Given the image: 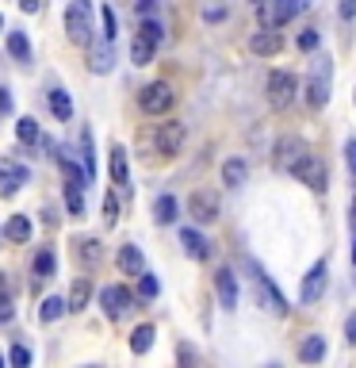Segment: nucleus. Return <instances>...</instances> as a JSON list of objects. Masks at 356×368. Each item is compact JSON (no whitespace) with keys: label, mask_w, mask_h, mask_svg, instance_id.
I'll return each instance as SVG.
<instances>
[{"label":"nucleus","mask_w":356,"mask_h":368,"mask_svg":"<svg viewBox=\"0 0 356 368\" xmlns=\"http://www.w3.org/2000/svg\"><path fill=\"white\" fill-rule=\"evenodd\" d=\"M245 269H249V280H253V288H257L261 307H265L268 315H276V319H288V299H283V292L265 277V269H261L257 261H245Z\"/></svg>","instance_id":"obj_1"},{"label":"nucleus","mask_w":356,"mask_h":368,"mask_svg":"<svg viewBox=\"0 0 356 368\" xmlns=\"http://www.w3.org/2000/svg\"><path fill=\"white\" fill-rule=\"evenodd\" d=\"M66 35L77 46L92 42V0H69L66 8Z\"/></svg>","instance_id":"obj_2"},{"label":"nucleus","mask_w":356,"mask_h":368,"mask_svg":"<svg viewBox=\"0 0 356 368\" xmlns=\"http://www.w3.org/2000/svg\"><path fill=\"white\" fill-rule=\"evenodd\" d=\"M58 169H62V180H66V207H69V215H84L81 189L88 184V173H84L77 161H69V157H62Z\"/></svg>","instance_id":"obj_3"},{"label":"nucleus","mask_w":356,"mask_h":368,"mask_svg":"<svg viewBox=\"0 0 356 368\" xmlns=\"http://www.w3.org/2000/svg\"><path fill=\"white\" fill-rule=\"evenodd\" d=\"M291 177L299 180V184H307L310 192H326V184H330V177H326V165L318 161L315 154H307V150H303V154L295 157V161H291Z\"/></svg>","instance_id":"obj_4"},{"label":"nucleus","mask_w":356,"mask_h":368,"mask_svg":"<svg viewBox=\"0 0 356 368\" xmlns=\"http://www.w3.org/2000/svg\"><path fill=\"white\" fill-rule=\"evenodd\" d=\"M173 104H176V92H173L169 81H153V85H146V89L138 92V107L146 115H165Z\"/></svg>","instance_id":"obj_5"},{"label":"nucleus","mask_w":356,"mask_h":368,"mask_svg":"<svg viewBox=\"0 0 356 368\" xmlns=\"http://www.w3.org/2000/svg\"><path fill=\"white\" fill-rule=\"evenodd\" d=\"M153 146H158L161 157H176L184 150V123L180 119H165L153 131Z\"/></svg>","instance_id":"obj_6"},{"label":"nucleus","mask_w":356,"mask_h":368,"mask_svg":"<svg viewBox=\"0 0 356 368\" xmlns=\"http://www.w3.org/2000/svg\"><path fill=\"white\" fill-rule=\"evenodd\" d=\"M295 73H288V69H276L272 77H268V104L280 112V107H288L291 100H295Z\"/></svg>","instance_id":"obj_7"},{"label":"nucleus","mask_w":356,"mask_h":368,"mask_svg":"<svg viewBox=\"0 0 356 368\" xmlns=\"http://www.w3.org/2000/svg\"><path fill=\"white\" fill-rule=\"evenodd\" d=\"M27 165H19V161H12V157H0V196L4 200H12L19 189L27 184Z\"/></svg>","instance_id":"obj_8"},{"label":"nucleus","mask_w":356,"mask_h":368,"mask_svg":"<svg viewBox=\"0 0 356 368\" xmlns=\"http://www.w3.org/2000/svg\"><path fill=\"white\" fill-rule=\"evenodd\" d=\"M188 215L199 222V227H211V222L218 219V200H215V192H207V189L191 192V196H188Z\"/></svg>","instance_id":"obj_9"},{"label":"nucleus","mask_w":356,"mask_h":368,"mask_svg":"<svg viewBox=\"0 0 356 368\" xmlns=\"http://www.w3.org/2000/svg\"><path fill=\"white\" fill-rule=\"evenodd\" d=\"M326 280H330V265H326V261H315V265H310V272L303 277V288H299V299H303V303H315V299H322V292H326Z\"/></svg>","instance_id":"obj_10"},{"label":"nucleus","mask_w":356,"mask_h":368,"mask_svg":"<svg viewBox=\"0 0 356 368\" xmlns=\"http://www.w3.org/2000/svg\"><path fill=\"white\" fill-rule=\"evenodd\" d=\"M131 292H127L123 284H111V288H104V292H100V307H104V315H108V319H123L127 311H131Z\"/></svg>","instance_id":"obj_11"},{"label":"nucleus","mask_w":356,"mask_h":368,"mask_svg":"<svg viewBox=\"0 0 356 368\" xmlns=\"http://www.w3.org/2000/svg\"><path fill=\"white\" fill-rule=\"evenodd\" d=\"M303 100H307V107H326V100H330V66L322 62V69H318L315 77H307V92H303Z\"/></svg>","instance_id":"obj_12"},{"label":"nucleus","mask_w":356,"mask_h":368,"mask_svg":"<svg viewBox=\"0 0 356 368\" xmlns=\"http://www.w3.org/2000/svg\"><path fill=\"white\" fill-rule=\"evenodd\" d=\"M245 50L257 58H276L283 50V39H280V31H257V35H249Z\"/></svg>","instance_id":"obj_13"},{"label":"nucleus","mask_w":356,"mask_h":368,"mask_svg":"<svg viewBox=\"0 0 356 368\" xmlns=\"http://www.w3.org/2000/svg\"><path fill=\"white\" fill-rule=\"evenodd\" d=\"M215 292H218L223 311H234V307H238V277H234L230 269H218L215 272Z\"/></svg>","instance_id":"obj_14"},{"label":"nucleus","mask_w":356,"mask_h":368,"mask_svg":"<svg viewBox=\"0 0 356 368\" xmlns=\"http://www.w3.org/2000/svg\"><path fill=\"white\" fill-rule=\"evenodd\" d=\"M303 150H307V142L295 139V134H288V139L276 142V150H272V165H276V169H291V161H295V157L303 154Z\"/></svg>","instance_id":"obj_15"},{"label":"nucleus","mask_w":356,"mask_h":368,"mask_svg":"<svg viewBox=\"0 0 356 368\" xmlns=\"http://www.w3.org/2000/svg\"><path fill=\"white\" fill-rule=\"evenodd\" d=\"M115 265H119V272H123V277H138V272L146 269V257H142L138 245H119Z\"/></svg>","instance_id":"obj_16"},{"label":"nucleus","mask_w":356,"mask_h":368,"mask_svg":"<svg viewBox=\"0 0 356 368\" xmlns=\"http://www.w3.org/2000/svg\"><path fill=\"white\" fill-rule=\"evenodd\" d=\"M111 62H115V54H111V42H92L88 46V69L92 73H111Z\"/></svg>","instance_id":"obj_17"},{"label":"nucleus","mask_w":356,"mask_h":368,"mask_svg":"<svg viewBox=\"0 0 356 368\" xmlns=\"http://www.w3.org/2000/svg\"><path fill=\"white\" fill-rule=\"evenodd\" d=\"M180 245H184V249H188V257H196V261H207V254H211V249H207V238H203V234H199V230H191V227H184L180 230Z\"/></svg>","instance_id":"obj_18"},{"label":"nucleus","mask_w":356,"mask_h":368,"mask_svg":"<svg viewBox=\"0 0 356 368\" xmlns=\"http://www.w3.org/2000/svg\"><path fill=\"white\" fill-rule=\"evenodd\" d=\"M307 4H310V0H272V16H268V24H272V27H283L291 16H295V12L307 8Z\"/></svg>","instance_id":"obj_19"},{"label":"nucleus","mask_w":356,"mask_h":368,"mask_svg":"<svg viewBox=\"0 0 356 368\" xmlns=\"http://www.w3.org/2000/svg\"><path fill=\"white\" fill-rule=\"evenodd\" d=\"M245 177H249L245 157H230V161H223V184H226V189H241Z\"/></svg>","instance_id":"obj_20"},{"label":"nucleus","mask_w":356,"mask_h":368,"mask_svg":"<svg viewBox=\"0 0 356 368\" xmlns=\"http://www.w3.org/2000/svg\"><path fill=\"white\" fill-rule=\"evenodd\" d=\"M88 295H92V280L88 277H77L73 280V288H69V311H84L88 307Z\"/></svg>","instance_id":"obj_21"},{"label":"nucleus","mask_w":356,"mask_h":368,"mask_svg":"<svg viewBox=\"0 0 356 368\" xmlns=\"http://www.w3.org/2000/svg\"><path fill=\"white\" fill-rule=\"evenodd\" d=\"M50 112H54V119H62V123L73 119V100H69L66 89H50Z\"/></svg>","instance_id":"obj_22"},{"label":"nucleus","mask_w":356,"mask_h":368,"mask_svg":"<svg viewBox=\"0 0 356 368\" xmlns=\"http://www.w3.org/2000/svg\"><path fill=\"white\" fill-rule=\"evenodd\" d=\"M4 238H8V242H31V219H27V215H12V219L4 222Z\"/></svg>","instance_id":"obj_23"},{"label":"nucleus","mask_w":356,"mask_h":368,"mask_svg":"<svg viewBox=\"0 0 356 368\" xmlns=\"http://www.w3.org/2000/svg\"><path fill=\"white\" fill-rule=\"evenodd\" d=\"M127 177H131V161H127L123 142H115V146H111V180H115V184H127Z\"/></svg>","instance_id":"obj_24"},{"label":"nucleus","mask_w":356,"mask_h":368,"mask_svg":"<svg viewBox=\"0 0 356 368\" xmlns=\"http://www.w3.org/2000/svg\"><path fill=\"white\" fill-rule=\"evenodd\" d=\"M322 357H326V338L310 334L307 342L299 345V360H303V365H318Z\"/></svg>","instance_id":"obj_25"},{"label":"nucleus","mask_w":356,"mask_h":368,"mask_svg":"<svg viewBox=\"0 0 356 368\" xmlns=\"http://www.w3.org/2000/svg\"><path fill=\"white\" fill-rule=\"evenodd\" d=\"M176 211H180V204H176V196H158V204H153V219L161 222V227H169V222H176Z\"/></svg>","instance_id":"obj_26"},{"label":"nucleus","mask_w":356,"mask_h":368,"mask_svg":"<svg viewBox=\"0 0 356 368\" xmlns=\"http://www.w3.org/2000/svg\"><path fill=\"white\" fill-rule=\"evenodd\" d=\"M153 42L149 39H142V35H134V42H131V62L134 66H149V62H153Z\"/></svg>","instance_id":"obj_27"},{"label":"nucleus","mask_w":356,"mask_h":368,"mask_svg":"<svg viewBox=\"0 0 356 368\" xmlns=\"http://www.w3.org/2000/svg\"><path fill=\"white\" fill-rule=\"evenodd\" d=\"M153 338H158V330L149 326V322H146V326H138V330L131 334V353H134V357H142V353L153 345Z\"/></svg>","instance_id":"obj_28"},{"label":"nucleus","mask_w":356,"mask_h":368,"mask_svg":"<svg viewBox=\"0 0 356 368\" xmlns=\"http://www.w3.org/2000/svg\"><path fill=\"white\" fill-rule=\"evenodd\" d=\"M77 261L81 265L100 261V238H77Z\"/></svg>","instance_id":"obj_29"},{"label":"nucleus","mask_w":356,"mask_h":368,"mask_svg":"<svg viewBox=\"0 0 356 368\" xmlns=\"http://www.w3.org/2000/svg\"><path fill=\"white\" fill-rule=\"evenodd\" d=\"M16 139L24 142V146H35V142H39V119H35V115H24V119L16 123Z\"/></svg>","instance_id":"obj_30"},{"label":"nucleus","mask_w":356,"mask_h":368,"mask_svg":"<svg viewBox=\"0 0 356 368\" xmlns=\"http://www.w3.org/2000/svg\"><path fill=\"white\" fill-rule=\"evenodd\" d=\"M66 311H69V303L62 299V295H50V299L42 303L39 319H42V322H58V319H62V315H66Z\"/></svg>","instance_id":"obj_31"},{"label":"nucleus","mask_w":356,"mask_h":368,"mask_svg":"<svg viewBox=\"0 0 356 368\" xmlns=\"http://www.w3.org/2000/svg\"><path fill=\"white\" fill-rule=\"evenodd\" d=\"M8 54L19 58V62H31V42H27L24 31H12L8 35Z\"/></svg>","instance_id":"obj_32"},{"label":"nucleus","mask_w":356,"mask_h":368,"mask_svg":"<svg viewBox=\"0 0 356 368\" xmlns=\"http://www.w3.org/2000/svg\"><path fill=\"white\" fill-rule=\"evenodd\" d=\"M158 292H161V280L153 277V272L142 269L138 272V295H142V299H158Z\"/></svg>","instance_id":"obj_33"},{"label":"nucleus","mask_w":356,"mask_h":368,"mask_svg":"<svg viewBox=\"0 0 356 368\" xmlns=\"http://www.w3.org/2000/svg\"><path fill=\"white\" fill-rule=\"evenodd\" d=\"M138 35H142V39H149V42H153V46H161V42H165V27H161L158 19H149V16L142 19Z\"/></svg>","instance_id":"obj_34"},{"label":"nucleus","mask_w":356,"mask_h":368,"mask_svg":"<svg viewBox=\"0 0 356 368\" xmlns=\"http://www.w3.org/2000/svg\"><path fill=\"white\" fill-rule=\"evenodd\" d=\"M35 277L39 280L54 277V254H50V249H39V254H35Z\"/></svg>","instance_id":"obj_35"},{"label":"nucleus","mask_w":356,"mask_h":368,"mask_svg":"<svg viewBox=\"0 0 356 368\" xmlns=\"http://www.w3.org/2000/svg\"><path fill=\"white\" fill-rule=\"evenodd\" d=\"M100 24H104V39H115V35H119V24H115V12H111V8H100Z\"/></svg>","instance_id":"obj_36"},{"label":"nucleus","mask_w":356,"mask_h":368,"mask_svg":"<svg viewBox=\"0 0 356 368\" xmlns=\"http://www.w3.org/2000/svg\"><path fill=\"white\" fill-rule=\"evenodd\" d=\"M104 222H119V196L115 192L104 196Z\"/></svg>","instance_id":"obj_37"},{"label":"nucleus","mask_w":356,"mask_h":368,"mask_svg":"<svg viewBox=\"0 0 356 368\" xmlns=\"http://www.w3.org/2000/svg\"><path fill=\"white\" fill-rule=\"evenodd\" d=\"M8 360L16 368H24V365H31V349L27 345H12V353H8Z\"/></svg>","instance_id":"obj_38"},{"label":"nucleus","mask_w":356,"mask_h":368,"mask_svg":"<svg viewBox=\"0 0 356 368\" xmlns=\"http://www.w3.org/2000/svg\"><path fill=\"white\" fill-rule=\"evenodd\" d=\"M299 50H318V31H310V27H307V31H299Z\"/></svg>","instance_id":"obj_39"},{"label":"nucleus","mask_w":356,"mask_h":368,"mask_svg":"<svg viewBox=\"0 0 356 368\" xmlns=\"http://www.w3.org/2000/svg\"><path fill=\"white\" fill-rule=\"evenodd\" d=\"M345 165H348V173L356 177V139L345 142Z\"/></svg>","instance_id":"obj_40"},{"label":"nucleus","mask_w":356,"mask_h":368,"mask_svg":"<svg viewBox=\"0 0 356 368\" xmlns=\"http://www.w3.org/2000/svg\"><path fill=\"white\" fill-rule=\"evenodd\" d=\"M353 16H356V0H341V19L353 24Z\"/></svg>","instance_id":"obj_41"},{"label":"nucleus","mask_w":356,"mask_h":368,"mask_svg":"<svg viewBox=\"0 0 356 368\" xmlns=\"http://www.w3.org/2000/svg\"><path fill=\"white\" fill-rule=\"evenodd\" d=\"M8 319H12V299L0 292V322H8Z\"/></svg>","instance_id":"obj_42"},{"label":"nucleus","mask_w":356,"mask_h":368,"mask_svg":"<svg viewBox=\"0 0 356 368\" xmlns=\"http://www.w3.org/2000/svg\"><path fill=\"white\" fill-rule=\"evenodd\" d=\"M345 342L356 345V315H348V322H345Z\"/></svg>","instance_id":"obj_43"},{"label":"nucleus","mask_w":356,"mask_h":368,"mask_svg":"<svg viewBox=\"0 0 356 368\" xmlns=\"http://www.w3.org/2000/svg\"><path fill=\"white\" fill-rule=\"evenodd\" d=\"M8 112H12V92L0 89V115H8Z\"/></svg>","instance_id":"obj_44"},{"label":"nucleus","mask_w":356,"mask_h":368,"mask_svg":"<svg viewBox=\"0 0 356 368\" xmlns=\"http://www.w3.org/2000/svg\"><path fill=\"white\" fill-rule=\"evenodd\" d=\"M226 16V8H203V19H207V24H215V19H223Z\"/></svg>","instance_id":"obj_45"},{"label":"nucleus","mask_w":356,"mask_h":368,"mask_svg":"<svg viewBox=\"0 0 356 368\" xmlns=\"http://www.w3.org/2000/svg\"><path fill=\"white\" fill-rule=\"evenodd\" d=\"M138 12H142V16H149V12H158V0H138Z\"/></svg>","instance_id":"obj_46"},{"label":"nucleus","mask_w":356,"mask_h":368,"mask_svg":"<svg viewBox=\"0 0 356 368\" xmlns=\"http://www.w3.org/2000/svg\"><path fill=\"white\" fill-rule=\"evenodd\" d=\"M19 8H24V12H39L42 0H19Z\"/></svg>","instance_id":"obj_47"},{"label":"nucleus","mask_w":356,"mask_h":368,"mask_svg":"<svg viewBox=\"0 0 356 368\" xmlns=\"http://www.w3.org/2000/svg\"><path fill=\"white\" fill-rule=\"evenodd\" d=\"M353 265H356V242H353Z\"/></svg>","instance_id":"obj_48"},{"label":"nucleus","mask_w":356,"mask_h":368,"mask_svg":"<svg viewBox=\"0 0 356 368\" xmlns=\"http://www.w3.org/2000/svg\"><path fill=\"white\" fill-rule=\"evenodd\" d=\"M353 219H356V196H353Z\"/></svg>","instance_id":"obj_49"},{"label":"nucleus","mask_w":356,"mask_h":368,"mask_svg":"<svg viewBox=\"0 0 356 368\" xmlns=\"http://www.w3.org/2000/svg\"><path fill=\"white\" fill-rule=\"evenodd\" d=\"M0 31H4V16H0Z\"/></svg>","instance_id":"obj_50"},{"label":"nucleus","mask_w":356,"mask_h":368,"mask_svg":"<svg viewBox=\"0 0 356 368\" xmlns=\"http://www.w3.org/2000/svg\"><path fill=\"white\" fill-rule=\"evenodd\" d=\"M257 4H261V0H257Z\"/></svg>","instance_id":"obj_51"}]
</instances>
